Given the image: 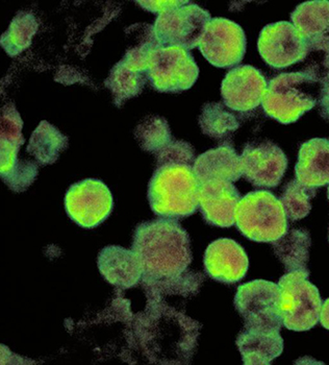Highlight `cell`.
I'll return each instance as SVG.
<instances>
[{"label":"cell","instance_id":"44dd1931","mask_svg":"<svg viewBox=\"0 0 329 365\" xmlns=\"http://www.w3.org/2000/svg\"><path fill=\"white\" fill-rule=\"evenodd\" d=\"M295 173L304 186L318 188L329 184V140L315 138L302 144Z\"/></svg>","mask_w":329,"mask_h":365},{"label":"cell","instance_id":"ffe728a7","mask_svg":"<svg viewBox=\"0 0 329 365\" xmlns=\"http://www.w3.org/2000/svg\"><path fill=\"white\" fill-rule=\"evenodd\" d=\"M193 170L200 184L209 181L234 182L242 177L240 155L229 144H223L196 158Z\"/></svg>","mask_w":329,"mask_h":365},{"label":"cell","instance_id":"836d02e7","mask_svg":"<svg viewBox=\"0 0 329 365\" xmlns=\"http://www.w3.org/2000/svg\"><path fill=\"white\" fill-rule=\"evenodd\" d=\"M320 323L329 331V299L322 304L321 312H320Z\"/></svg>","mask_w":329,"mask_h":365},{"label":"cell","instance_id":"1f68e13d","mask_svg":"<svg viewBox=\"0 0 329 365\" xmlns=\"http://www.w3.org/2000/svg\"><path fill=\"white\" fill-rule=\"evenodd\" d=\"M139 6H141L144 10L151 13H162L166 11L172 10V9L179 8V6H186L190 4V1H180V0H171V1H137Z\"/></svg>","mask_w":329,"mask_h":365},{"label":"cell","instance_id":"f1b7e54d","mask_svg":"<svg viewBox=\"0 0 329 365\" xmlns=\"http://www.w3.org/2000/svg\"><path fill=\"white\" fill-rule=\"evenodd\" d=\"M135 135L140 146L145 152L152 153L155 155L173 140L170 128L166 119L157 115L147 117L143 123H140Z\"/></svg>","mask_w":329,"mask_h":365},{"label":"cell","instance_id":"7402d4cb","mask_svg":"<svg viewBox=\"0 0 329 365\" xmlns=\"http://www.w3.org/2000/svg\"><path fill=\"white\" fill-rule=\"evenodd\" d=\"M236 346L247 365L271 364L283 351V339L277 331L245 328L236 338Z\"/></svg>","mask_w":329,"mask_h":365},{"label":"cell","instance_id":"4dcf8cb0","mask_svg":"<svg viewBox=\"0 0 329 365\" xmlns=\"http://www.w3.org/2000/svg\"><path fill=\"white\" fill-rule=\"evenodd\" d=\"M157 168L164 165H188L195 163V152L191 144L172 140L157 155Z\"/></svg>","mask_w":329,"mask_h":365},{"label":"cell","instance_id":"52a82bcc","mask_svg":"<svg viewBox=\"0 0 329 365\" xmlns=\"http://www.w3.org/2000/svg\"><path fill=\"white\" fill-rule=\"evenodd\" d=\"M24 121L14 103H6L1 110V166L4 182L15 192H24L38 175V165L31 161H20L18 154L24 143Z\"/></svg>","mask_w":329,"mask_h":365},{"label":"cell","instance_id":"603a6c76","mask_svg":"<svg viewBox=\"0 0 329 365\" xmlns=\"http://www.w3.org/2000/svg\"><path fill=\"white\" fill-rule=\"evenodd\" d=\"M310 245V233L303 229L291 230L283 237L272 242L275 255L288 272H308Z\"/></svg>","mask_w":329,"mask_h":365},{"label":"cell","instance_id":"484cf974","mask_svg":"<svg viewBox=\"0 0 329 365\" xmlns=\"http://www.w3.org/2000/svg\"><path fill=\"white\" fill-rule=\"evenodd\" d=\"M147 81L146 72L134 71L120 60L113 67L105 85L112 92L115 105L121 107L128 99L139 96Z\"/></svg>","mask_w":329,"mask_h":365},{"label":"cell","instance_id":"5b68a950","mask_svg":"<svg viewBox=\"0 0 329 365\" xmlns=\"http://www.w3.org/2000/svg\"><path fill=\"white\" fill-rule=\"evenodd\" d=\"M236 225L256 242H274L288 232V217L281 200L269 191L248 193L236 209Z\"/></svg>","mask_w":329,"mask_h":365},{"label":"cell","instance_id":"30bf717a","mask_svg":"<svg viewBox=\"0 0 329 365\" xmlns=\"http://www.w3.org/2000/svg\"><path fill=\"white\" fill-rule=\"evenodd\" d=\"M211 14L192 2L157 16L153 29L161 47L177 46L190 51L199 45Z\"/></svg>","mask_w":329,"mask_h":365},{"label":"cell","instance_id":"cb8c5ba5","mask_svg":"<svg viewBox=\"0 0 329 365\" xmlns=\"http://www.w3.org/2000/svg\"><path fill=\"white\" fill-rule=\"evenodd\" d=\"M204 277L202 274L186 272L174 278L161 279V280H142L148 304L162 303L166 297H189L195 294L199 290Z\"/></svg>","mask_w":329,"mask_h":365},{"label":"cell","instance_id":"4316f807","mask_svg":"<svg viewBox=\"0 0 329 365\" xmlns=\"http://www.w3.org/2000/svg\"><path fill=\"white\" fill-rule=\"evenodd\" d=\"M38 29L39 24L33 13H18L6 33L2 34L0 44L9 56L20 55L31 46Z\"/></svg>","mask_w":329,"mask_h":365},{"label":"cell","instance_id":"d590c367","mask_svg":"<svg viewBox=\"0 0 329 365\" xmlns=\"http://www.w3.org/2000/svg\"><path fill=\"white\" fill-rule=\"evenodd\" d=\"M328 240H329V236H328Z\"/></svg>","mask_w":329,"mask_h":365},{"label":"cell","instance_id":"6da1fadb","mask_svg":"<svg viewBox=\"0 0 329 365\" xmlns=\"http://www.w3.org/2000/svg\"><path fill=\"white\" fill-rule=\"evenodd\" d=\"M200 328L199 323L168 304H147L135 319L130 341L150 364H188Z\"/></svg>","mask_w":329,"mask_h":365},{"label":"cell","instance_id":"e0dca14e","mask_svg":"<svg viewBox=\"0 0 329 365\" xmlns=\"http://www.w3.org/2000/svg\"><path fill=\"white\" fill-rule=\"evenodd\" d=\"M249 261L244 249L233 239L221 238L207 247L204 269L214 280L233 284L246 274Z\"/></svg>","mask_w":329,"mask_h":365},{"label":"cell","instance_id":"9a60e30c","mask_svg":"<svg viewBox=\"0 0 329 365\" xmlns=\"http://www.w3.org/2000/svg\"><path fill=\"white\" fill-rule=\"evenodd\" d=\"M267 88V81L260 71L242 65L226 74L221 85V96L227 108L246 113L261 105Z\"/></svg>","mask_w":329,"mask_h":365},{"label":"cell","instance_id":"e575fe53","mask_svg":"<svg viewBox=\"0 0 329 365\" xmlns=\"http://www.w3.org/2000/svg\"><path fill=\"white\" fill-rule=\"evenodd\" d=\"M328 200H329V187H328Z\"/></svg>","mask_w":329,"mask_h":365},{"label":"cell","instance_id":"2e32d148","mask_svg":"<svg viewBox=\"0 0 329 365\" xmlns=\"http://www.w3.org/2000/svg\"><path fill=\"white\" fill-rule=\"evenodd\" d=\"M240 192L231 182L209 181L200 184L199 209L207 224L229 227L236 224V209Z\"/></svg>","mask_w":329,"mask_h":365},{"label":"cell","instance_id":"d6986e66","mask_svg":"<svg viewBox=\"0 0 329 365\" xmlns=\"http://www.w3.org/2000/svg\"><path fill=\"white\" fill-rule=\"evenodd\" d=\"M97 264L103 278L122 290L134 287L143 279V267L132 250L110 245L101 250Z\"/></svg>","mask_w":329,"mask_h":365},{"label":"cell","instance_id":"7c38bea8","mask_svg":"<svg viewBox=\"0 0 329 365\" xmlns=\"http://www.w3.org/2000/svg\"><path fill=\"white\" fill-rule=\"evenodd\" d=\"M198 47L213 66L231 68L244 58L246 36L236 22L214 18L207 24Z\"/></svg>","mask_w":329,"mask_h":365},{"label":"cell","instance_id":"9c48e42d","mask_svg":"<svg viewBox=\"0 0 329 365\" xmlns=\"http://www.w3.org/2000/svg\"><path fill=\"white\" fill-rule=\"evenodd\" d=\"M199 68L190 51L182 47H160L150 55L147 78L157 91L179 93L190 89Z\"/></svg>","mask_w":329,"mask_h":365},{"label":"cell","instance_id":"ba28073f","mask_svg":"<svg viewBox=\"0 0 329 365\" xmlns=\"http://www.w3.org/2000/svg\"><path fill=\"white\" fill-rule=\"evenodd\" d=\"M234 306L245 322V328L281 332V289L278 284L256 280L243 284L234 297Z\"/></svg>","mask_w":329,"mask_h":365},{"label":"cell","instance_id":"83f0119b","mask_svg":"<svg viewBox=\"0 0 329 365\" xmlns=\"http://www.w3.org/2000/svg\"><path fill=\"white\" fill-rule=\"evenodd\" d=\"M202 133L215 139L231 136L240 127L238 119L220 103H209L202 107L199 116Z\"/></svg>","mask_w":329,"mask_h":365},{"label":"cell","instance_id":"d4e9b609","mask_svg":"<svg viewBox=\"0 0 329 365\" xmlns=\"http://www.w3.org/2000/svg\"><path fill=\"white\" fill-rule=\"evenodd\" d=\"M68 146V138L47 121H42L31 135L29 154L42 165L53 164Z\"/></svg>","mask_w":329,"mask_h":365},{"label":"cell","instance_id":"8992f818","mask_svg":"<svg viewBox=\"0 0 329 365\" xmlns=\"http://www.w3.org/2000/svg\"><path fill=\"white\" fill-rule=\"evenodd\" d=\"M310 272H288L279 279L281 313L288 330L303 332L320 321L322 299L319 290L308 281Z\"/></svg>","mask_w":329,"mask_h":365},{"label":"cell","instance_id":"5bb4252c","mask_svg":"<svg viewBox=\"0 0 329 365\" xmlns=\"http://www.w3.org/2000/svg\"><path fill=\"white\" fill-rule=\"evenodd\" d=\"M240 158L242 177L256 187L274 188L288 168L285 153L271 141L248 143Z\"/></svg>","mask_w":329,"mask_h":365},{"label":"cell","instance_id":"d6a6232c","mask_svg":"<svg viewBox=\"0 0 329 365\" xmlns=\"http://www.w3.org/2000/svg\"><path fill=\"white\" fill-rule=\"evenodd\" d=\"M318 103H319L321 116L329 120V72L320 81V93Z\"/></svg>","mask_w":329,"mask_h":365},{"label":"cell","instance_id":"7a4b0ae2","mask_svg":"<svg viewBox=\"0 0 329 365\" xmlns=\"http://www.w3.org/2000/svg\"><path fill=\"white\" fill-rule=\"evenodd\" d=\"M132 251L144 269L142 280H161L184 274L192 262L190 237L172 218H159L137 225Z\"/></svg>","mask_w":329,"mask_h":365},{"label":"cell","instance_id":"ac0fdd59","mask_svg":"<svg viewBox=\"0 0 329 365\" xmlns=\"http://www.w3.org/2000/svg\"><path fill=\"white\" fill-rule=\"evenodd\" d=\"M291 19L306 40L308 53L322 51L329 55V1L303 2L295 9Z\"/></svg>","mask_w":329,"mask_h":365},{"label":"cell","instance_id":"4fadbf2b","mask_svg":"<svg viewBox=\"0 0 329 365\" xmlns=\"http://www.w3.org/2000/svg\"><path fill=\"white\" fill-rule=\"evenodd\" d=\"M263 60L272 68H287L306 60L308 45L290 22L269 24L261 31L258 43Z\"/></svg>","mask_w":329,"mask_h":365},{"label":"cell","instance_id":"277c9868","mask_svg":"<svg viewBox=\"0 0 329 365\" xmlns=\"http://www.w3.org/2000/svg\"><path fill=\"white\" fill-rule=\"evenodd\" d=\"M320 82L304 71L275 76L268 84L261 106L268 116L283 123H295L317 105Z\"/></svg>","mask_w":329,"mask_h":365},{"label":"cell","instance_id":"f546056e","mask_svg":"<svg viewBox=\"0 0 329 365\" xmlns=\"http://www.w3.org/2000/svg\"><path fill=\"white\" fill-rule=\"evenodd\" d=\"M315 191L317 188L304 186L297 180L286 185L281 202L288 220L296 222L310 214L312 210L310 202L315 197Z\"/></svg>","mask_w":329,"mask_h":365},{"label":"cell","instance_id":"8fae6325","mask_svg":"<svg viewBox=\"0 0 329 365\" xmlns=\"http://www.w3.org/2000/svg\"><path fill=\"white\" fill-rule=\"evenodd\" d=\"M65 208L76 225L92 229L109 217L114 200L105 182L87 179L70 187L65 197Z\"/></svg>","mask_w":329,"mask_h":365},{"label":"cell","instance_id":"3957f363","mask_svg":"<svg viewBox=\"0 0 329 365\" xmlns=\"http://www.w3.org/2000/svg\"><path fill=\"white\" fill-rule=\"evenodd\" d=\"M199 187L193 166H160L148 185L151 210L164 218L188 217L199 208Z\"/></svg>","mask_w":329,"mask_h":365}]
</instances>
